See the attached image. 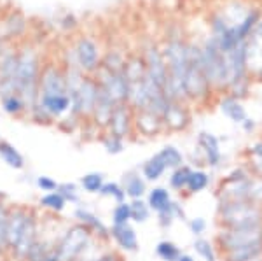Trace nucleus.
<instances>
[{
  "label": "nucleus",
  "instance_id": "obj_1",
  "mask_svg": "<svg viewBox=\"0 0 262 261\" xmlns=\"http://www.w3.org/2000/svg\"><path fill=\"white\" fill-rule=\"evenodd\" d=\"M42 63L39 53L32 46H23L18 49V69L12 79V91L21 95L30 112L32 107L37 105L39 100V77H40Z\"/></svg>",
  "mask_w": 262,
  "mask_h": 261
},
{
  "label": "nucleus",
  "instance_id": "obj_2",
  "mask_svg": "<svg viewBox=\"0 0 262 261\" xmlns=\"http://www.w3.org/2000/svg\"><path fill=\"white\" fill-rule=\"evenodd\" d=\"M221 228H245L262 225V207L252 202H221L217 205Z\"/></svg>",
  "mask_w": 262,
  "mask_h": 261
},
{
  "label": "nucleus",
  "instance_id": "obj_3",
  "mask_svg": "<svg viewBox=\"0 0 262 261\" xmlns=\"http://www.w3.org/2000/svg\"><path fill=\"white\" fill-rule=\"evenodd\" d=\"M103 46L91 33H82L75 39L72 46V54H74V62L67 63V65H75L81 69L86 75H95L101 67L103 60Z\"/></svg>",
  "mask_w": 262,
  "mask_h": 261
},
{
  "label": "nucleus",
  "instance_id": "obj_4",
  "mask_svg": "<svg viewBox=\"0 0 262 261\" xmlns=\"http://www.w3.org/2000/svg\"><path fill=\"white\" fill-rule=\"evenodd\" d=\"M93 238V231L88 226L77 225L70 226L65 231V235L61 237V240L54 246L56 256L60 261H79V258L82 256V252L88 249Z\"/></svg>",
  "mask_w": 262,
  "mask_h": 261
},
{
  "label": "nucleus",
  "instance_id": "obj_5",
  "mask_svg": "<svg viewBox=\"0 0 262 261\" xmlns=\"http://www.w3.org/2000/svg\"><path fill=\"white\" fill-rule=\"evenodd\" d=\"M215 244H217L221 254L239 249V247L262 244V225L245 226V228H221L215 235Z\"/></svg>",
  "mask_w": 262,
  "mask_h": 261
},
{
  "label": "nucleus",
  "instance_id": "obj_6",
  "mask_svg": "<svg viewBox=\"0 0 262 261\" xmlns=\"http://www.w3.org/2000/svg\"><path fill=\"white\" fill-rule=\"evenodd\" d=\"M98 81L95 75H84L82 83L75 91H72L70 96V116L75 119H90L91 112L95 109L96 98H98Z\"/></svg>",
  "mask_w": 262,
  "mask_h": 261
},
{
  "label": "nucleus",
  "instance_id": "obj_7",
  "mask_svg": "<svg viewBox=\"0 0 262 261\" xmlns=\"http://www.w3.org/2000/svg\"><path fill=\"white\" fill-rule=\"evenodd\" d=\"M95 79L98 81L100 88L105 91L116 104H128L129 96V81L126 77L124 70L121 72H108L105 69H98L95 74Z\"/></svg>",
  "mask_w": 262,
  "mask_h": 261
},
{
  "label": "nucleus",
  "instance_id": "obj_8",
  "mask_svg": "<svg viewBox=\"0 0 262 261\" xmlns=\"http://www.w3.org/2000/svg\"><path fill=\"white\" fill-rule=\"evenodd\" d=\"M51 95H69V86H67L65 69L54 63H46L42 65L39 77V96Z\"/></svg>",
  "mask_w": 262,
  "mask_h": 261
},
{
  "label": "nucleus",
  "instance_id": "obj_9",
  "mask_svg": "<svg viewBox=\"0 0 262 261\" xmlns=\"http://www.w3.org/2000/svg\"><path fill=\"white\" fill-rule=\"evenodd\" d=\"M105 133L119 137L122 140L135 135V111L128 104H117L114 107V112L107 128H105Z\"/></svg>",
  "mask_w": 262,
  "mask_h": 261
},
{
  "label": "nucleus",
  "instance_id": "obj_10",
  "mask_svg": "<svg viewBox=\"0 0 262 261\" xmlns=\"http://www.w3.org/2000/svg\"><path fill=\"white\" fill-rule=\"evenodd\" d=\"M142 56H143V62H145L147 77H150L156 84H159V86L163 88L168 79V67L163 58L161 46H159L158 42H150V44H147L145 48H143Z\"/></svg>",
  "mask_w": 262,
  "mask_h": 261
},
{
  "label": "nucleus",
  "instance_id": "obj_11",
  "mask_svg": "<svg viewBox=\"0 0 262 261\" xmlns=\"http://www.w3.org/2000/svg\"><path fill=\"white\" fill-rule=\"evenodd\" d=\"M161 119L166 132H185L192 123V109L189 104L170 102Z\"/></svg>",
  "mask_w": 262,
  "mask_h": 261
},
{
  "label": "nucleus",
  "instance_id": "obj_12",
  "mask_svg": "<svg viewBox=\"0 0 262 261\" xmlns=\"http://www.w3.org/2000/svg\"><path fill=\"white\" fill-rule=\"evenodd\" d=\"M28 30V18L23 11L12 9L7 14L0 16V39L9 44L14 39H21Z\"/></svg>",
  "mask_w": 262,
  "mask_h": 261
},
{
  "label": "nucleus",
  "instance_id": "obj_13",
  "mask_svg": "<svg viewBox=\"0 0 262 261\" xmlns=\"http://www.w3.org/2000/svg\"><path fill=\"white\" fill-rule=\"evenodd\" d=\"M196 147L203 154V162L206 167L217 168L222 163V149H221V140L219 137L212 132L201 130L196 137Z\"/></svg>",
  "mask_w": 262,
  "mask_h": 261
},
{
  "label": "nucleus",
  "instance_id": "obj_14",
  "mask_svg": "<svg viewBox=\"0 0 262 261\" xmlns=\"http://www.w3.org/2000/svg\"><path fill=\"white\" fill-rule=\"evenodd\" d=\"M166 132L161 116L154 114L150 111H137L135 112V133L140 137H158Z\"/></svg>",
  "mask_w": 262,
  "mask_h": 261
},
{
  "label": "nucleus",
  "instance_id": "obj_15",
  "mask_svg": "<svg viewBox=\"0 0 262 261\" xmlns=\"http://www.w3.org/2000/svg\"><path fill=\"white\" fill-rule=\"evenodd\" d=\"M37 240H39V228H37L35 216H33L30 210V214H28V217H27V223H25V228L21 231L19 240L16 244L14 249H12V254L18 259H25L32 247L35 246Z\"/></svg>",
  "mask_w": 262,
  "mask_h": 261
},
{
  "label": "nucleus",
  "instance_id": "obj_16",
  "mask_svg": "<svg viewBox=\"0 0 262 261\" xmlns=\"http://www.w3.org/2000/svg\"><path fill=\"white\" fill-rule=\"evenodd\" d=\"M100 86V84H98ZM116 102L105 93L103 90H98V98H96V104H95V109H93L91 112V117L90 121L93 123V126H96L98 130H101V133L105 132V128H107L108 121H111V116L114 112V107H116Z\"/></svg>",
  "mask_w": 262,
  "mask_h": 261
},
{
  "label": "nucleus",
  "instance_id": "obj_17",
  "mask_svg": "<svg viewBox=\"0 0 262 261\" xmlns=\"http://www.w3.org/2000/svg\"><path fill=\"white\" fill-rule=\"evenodd\" d=\"M30 214V210L25 207H14L9 209V219H7V233H6V244L7 249H14L16 244H18L21 231L25 228V223H27V217Z\"/></svg>",
  "mask_w": 262,
  "mask_h": 261
},
{
  "label": "nucleus",
  "instance_id": "obj_18",
  "mask_svg": "<svg viewBox=\"0 0 262 261\" xmlns=\"http://www.w3.org/2000/svg\"><path fill=\"white\" fill-rule=\"evenodd\" d=\"M217 105H219V111H221L222 114L234 125H242L243 121L248 117L247 107L243 105L242 100L234 98V96H231L227 93L219 95Z\"/></svg>",
  "mask_w": 262,
  "mask_h": 261
},
{
  "label": "nucleus",
  "instance_id": "obj_19",
  "mask_svg": "<svg viewBox=\"0 0 262 261\" xmlns=\"http://www.w3.org/2000/svg\"><path fill=\"white\" fill-rule=\"evenodd\" d=\"M111 238H114V242L117 244V247L121 251L124 252L138 251V237H137V231L131 226V223H128V225H112Z\"/></svg>",
  "mask_w": 262,
  "mask_h": 261
},
{
  "label": "nucleus",
  "instance_id": "obj_20",
  "mask_svg": "<svg viewBox=\"0 0 262 261\" xmlns=\"http://www.w3.org/2000/svg\"><path fill=\"white\" fill-rule=\"evenodd\" d=\"M74 216L81 225L88 226V228L93 231V235H98L100 238H111V228H108L95 212L88 210L86 207H77Z\"/></svg>",
  "mask_w": 262,
  "mask_h": 261
},
{
  "label": "nucleus",
  "instance_id": "obj_21",
  "mask_svg": "<svg viewBox=\"0 0 262 261\" xmlns=\"http://www.w3.org/2000/svg\"><path fill=\"white\" fill-rule=\"evenodd\" d=\"M122 189L126 193V198L129 200H138L143 198V195L147 193V180L142 177V174L138 172H128L122 177Z\"/></svg>",
  "mask_w": 262,
  "mask_h": 261
},
{
  "label": "nucleus",
  "instance_id": "obj_22",
  "mask_svg": "<svg viewBox=\"0 0 262 261\" xmlns=\"http://www.w3.org/2000/svg\"><path fill=\"white\" fill-rule=\"evenodd\" d=\"M124 74L129 83L142 81V79L145 77L147 69H145V62H143L142 53L128 54V60H126V65H124Z\"/></svg>",
  "mask_w": 262,
  "mask_h": 261
},
{
  "label": "nucleus",
  "instance_id": "obj_23",
  "mask_svg": "<svg viewBox=\"0 0 262 261\" xmlns=\"http://www.w3.org/2000/svg\"><path fill=\"white\" fill-rule=\"evenodd\" d=\"M0 158H2V162L6 163L7 167L14 168V170H21V168H25L23 154H21L19 151L11 144V142L2 140V138H0Z\"/></svg>",
  "mask_w": 262,
  "mask_h": 261
},
{
  "label": "nucleus",
  "instance_id": "obj_24",
  "mask_svg": "<svg viewBox=\"0 0 262 261\" xmlns=\"http://www.w3.org/2000/svg\"><path fill=\"white\" fill-rule=\"evenodd\" d=\"M212 183V177L206 170L203 168H192L191 175H189V180H187V186H185V193L189 195H198V193L205 191L206 188L210 186Z\"/></svg>",
  "mask_w": 262,
  "mask_h": 261
},
{
  "label": "nucleus",
  "instance_id": "obj_25",
  "mask_svg": "<svg viewBox=\"0 0 262 261\" xmlns=\"http://www.w3.org/2000/svg\"><path fill=\"white\" fill-rule=\"evenodd\" d=\"M147 205H149L150 210L154 212H161L163 209L168 207V204L171 202V195L168 191V188L163 186H156L152 188L150 191H147Z\"/></svg>",
  "mask_w": 262,
  "mask_h": 261
},
{
  "label": "nucleus",
  "instance_id": "obj_26",
  "mask_svg": "<svg viewBox=\"0 0 262 261\" xmlns=\"http://www.w3.org/2000/svg\"><path fill=\"white\" fill-rule=\"evenodd\" d=\"M177 219H185V210L179 204V202H170L166 209H163L161 212H158V223L161 228H170V226Z\"/></svg>",
  "mask_w": 262,
  "mask_h": 261
},
{
  "label": "nucleus",
  "instance_id": "obj_27",
  "mask_svg": "<svg viewBox=\"0 0 262 261\" xmlns=\"http://www.w3.org/2000/svg\"><path fill=\"white\" fill-rule=\"evenodd\" d=\"M126 60H128V53L119 51V49H107L103 53L101 69L108 70V72H121L124 70Z\"/></svg>",
  "mask_w": 262,
  "mask_h": 261
},
{
  "label": "nucleus",
  "instance_id": "obj_28",
  "mask_svg": "<svg viewBox=\"0 0 262 261\" xmlns=\"http://www.w3.org/2000/svg\"><path fill=\"white\" fill-rule=\"evenodd\" d=\"M164 172H166V165L161 162V158L158 154H154L142 165V177L145 180H150V183H156V180L161 179Z\"/></svg>",
  "mask_w": 262,
  "mask_h": 261
},
{
  "label": "nucleus",
  "instance_id": "obj_29",
  "mask_svg": "<svg viewBox=\"0 0 262 261\" xmlns=\"http://www.w3.org/2000/svg\"><path fill=\"white\" fill-rule=\"evenodd\" d=\"M161 162L166 165V170H175L182 165H185V158H184V153L180 149H177L175 146H164L159 153H156Z\"/></svg>",
  "mask_w": 262,
  "mask_h": 261
},
{
  "label": "nucleus",
  "instance_id": "obj_30",
  "mask_svg": "<svg viewBox=\"0 0 262 261\" xmlns=\"http://www.w3.org/2000/svg\"><path fill=\"white\" fill-rule=\"evenodd\" d=\"M253 83H255V81H253L252 75H247V77H239V79H236V81H232L229 84V88L226 90V93L243 102L245 98H248V96H250Z\"/></svg>",
  "mask_w": 262,
  "mask_h": 261
},
{
  "label": "nucleus",
  "instance_id": "obj_31",
  "mask_svg": "<svg viewBox=\"0 0 262 261\" xmlns=\"http://www.w3.org/2000/svg\"><path fill=\"white\" fill-rule=\"evenodd\" d=\"M245 163L253 174L262 175V138H257L247 147V162Z\"/></svg>",
  "mask_w": 262,
  "mask_h": 261
},
{
  "label": "nucleus",
  "instance_id": "obj_32",
  "mask_svg": "<svg viewBox=\"0 0 262 261\" xmlns=\"http://www.w3.org/2000/svg\"><path fill=\"white\" fill-rule=\"evenodd\" d=\"M0 104H2L4 112L11 116H21L23 112H27V104L25 100L21 98V95L18 93H9V95H4L0 96Z\"/></svg>",
  "mask_w": 262,
  "mask_h": 261
},
{
  "label": "nucleus",
  "instance_id": "obj_33",
  "mask_svg": "<svg viewBox=\"0 0 262 261\" xmlns=\"http://www.w3.org/2000/svg\"><path fill=\"white\" fill-rule=\"evenodd\" d=\"M262 254V244H255V246H247V247H239L234 251H227L222 252V261H243L253 256Z\"/></svg>",
  "mask_w": 262,
  "mask_h": 261
},
{
  "label": "nucleus",
  "instance_id": "obj_34",
  "mask_svg": "<svg viewBox=\"0 0 262 261\" xmlns=\"http://www.w3.org/2000/svg\"><path fill=\"white\" fill-rule=\"evenodd\" d=\"M192 172V167L191 165H182L175 170H171L170 174V188L175 189V191H185V186H187V180H189V175Z\"/></svg>",
  "mask_w": 262,
  "mask_h": 261
},
{
  "label": "nucleus",
  "instance_id": "obj_35",
  "mask_svg": "<svg viewBox=\"0 0 262 261\" xmlns=\"http://www.w3.org/2000/svg\"><path fill=\"white\" fill-rule=\"evenodd\" d=\"M192 249L196 251V254L200 256L203 261H217V249L215 244L210 242L208 238L196 237L192 244Z\"/></svg>",
  "mask_w": 262,
  "mask_h": 261
},
{
  "label": "nucleus",
  "instance_id": "obj_36",
  "mask_svg": "<svg viewBox=\"0 0 262 261\" xmlns=\"http://www.w3.org/2000/svg\"><path fill=\"white\" fill-rule=\"evenodd\" d=\"M247 202L262 207V175H257L253 172L247 180Z\"/></svg>",
  "mask_w": 262,
  "mask_h": 261
},
{
  "label": "nucleus",
  "instance_id": "obj_37",
  "mask_svg": "<svg viewBox=\"0 0 262 261\" xmlns=\"http://www.w3.org/2000/svg\"><path fill=\"white\" fill-rule=\"evenodd\" d=\"M156 254L158 258H161L163 261H179L182 256L180 247L171 240H161L156 246Z\"/></svg>",
  "mask_w": 262,
  "mask_h": 261
},
{
  "label": "nucleus",
  "instance_id": "obj_38",
  "mask_svg": "<svg viewBox=\"0 0 262 261\" xmlns=\"http://www.w3.org/2000/svg\"><path fill=\"white\" fill-rule=\"evenodd\" d=\"M39 205H40V207H44V209L53 210V212H63L65 207H67V200L63 198L61 193L51 191V193H46L44 196H40Z\"/></svg>",
  "mask_w": 262,
  "mask_h": 261
},
{
  "label": "nucleus",
  "instance_id": "obj_39",
  "mask_svg": "<svg viewBox=\"0 0 262 261\" xmlns=\"http://www.w3.org/2000/svg\"><path fill=\"white\" fill-rule=\"evenodd\" d=\"M103 184H105V175L101 172H90V174L81 177V186L88 193H100Z\"/></svg>",
  "mask_w": 262,
  "mask_h": 261
},
{
  "label": "nucleus",
  "instance_id": "obj_40",
  "mask_svg": "<svg viewBox=\"0 0 262 261\" xmlns=\"http://www.w3.org/2000/svg\"><path fill=\"white\" fill-rule=\"evenodd\" d=\"M129 209H131V221H135V223H145L150 217V212H152L143 198L131 200Z\"/></svg>",
  "mask_w": 262,
  "mask_h": 261
},
{
  "label": "nucleus",
  "instance_id": "obj_41",
  "mask_svg": "<svg viewBox=\"0 0 262 261\" xmlns=\"http://www.w3.org/2000/svg\"><path fill=\"white\" fill-rule=\"evenodd\" d=\"M98 195L101 196H107V198H114L117 202V204H122V202H126V193L124 189L119 183H114V180H105V184L101 186L100 193Z\"/></svg>",
  "mask_w": 262,
  "mask_h": 261
},
{
  "label": "nucleus",
  "instance_id": "obj_42",
  "mask_svg": "<svg viewBox=\"0 0 262 261\" xmlns=\"http://www.w3.org/2000/svg\"><path fill=\"white\" fill-rule=\"evenodd\" d=\"M131 223V209L129 202H122L117 204L112 212V225H128Z\"/></svg>",
  "mask_w": 262,
  "mask_h": 261
},
{
  "label": "nucleus",
  "instance_id": "obj_43",
  "mask_svg": "<svg viewBox=\"0 0 262 261\" xmlns=\"http://www.w3.org/2000/svg\"><path fill=\"white\" fill-rule=\"evenodd\" d=\"M101 144H103L105 151L108 154H121L124 151V140L119 137L108 135V133L103 132V137H101Z\"/></svg>",
  "mask_w": 262,
  "mask_h": 261
},
{
  "label": "nucleus",
  "instance_id": "obj_44",
  "mask_svg": "<svg viewBox=\"0 0 262 261\" xmlns=\"http://www.w3.org/2000/svg\"><path fill=\"white\" fill-rule=\"evenodd\" d=\"M58 193H61L63 198L67 200V204H77L79 202V188L75 183H61L58 184Z\"/></svg>",
  "mask_w": 262,
  "mask_h": 261
},
{
  "label": "nucleus",
  "instance_id": "obj_45",
  "mask_svg": "<svg viewBox=\"0 0 262 261\" xmlns=\"http://www.w3.org/2000/svg\"><path fill=\"white\" fill-rule=\"evenodd\" d=\"M7 219H9V209L4 202H0V251L6 249V233H7Z\"/></svg>",
  "mask_w": 262,
  "mask_h": 261
},
{
  "label": "nucleus",
  "instance_id": "obj_46",
  "mask_svg": "<svg viewBox=\"0 0 262 261\" xmlns=\"http://www.w3.org/2000/svg\"><path fill=\"white\" fill-rule=\"evenodd\" d=\"M35 184H37V188L40 189V191H56L58 189V183L54 180L53 177H49V175H39L35 180Z\"/></svg>",
  "mask_w": 262,
  "mask_h": 261
},
{
  "label": "nucleus",
  "instance_id": "obj_47",
  "mask_svg": "<svg viewBox=\"0 0 262 261\" xmlns=\"http://www.w3.org/2000/svg\"><path fill=\"white\" fill-rule=\"evenodd\" d=\"M189 230H191L194 237H201L206 230V221L203 217H194V219L189 221Z\"/></svg>",
  "mask_w": 262,
  "mask_h": 261
},
{
  "label": "nucleus",
  "instance_id": "obj_48",
  "mask_svg": "<svg viewBox=\"0 0 262 261\" xmlns=\"http://www.w3.org/2000/svg\"><path fill=\"white\" fill-rule=\"evenodd\" d=\"M77 18H75L72 12H67L65 14V18L61 19V27L65 28V30H75L77 28Z\"/></svg>",
  "mask_w": 262,
  "mask_h": 261
},
{
  "label": "nucleus",
  "instance_id": "obj_49",
  "mask_svg": "<svg viewBox=\"0 0 262 261\" xmlns=\"http://www.w3.org/2000/svg\"><path fill=\"white\" fill-rule=\"evenodd\" d=\"M239 126H242V130H243L245 133H248V135H252V133L257 130V121H255V119H252V117L248 116L247 119H245L243 123L239 125Z\"/></svg>",
  "mask_w": 262,
  "mask_h": 261
},
{
  "label": "nucleus",
  "instance_id": "obj_50",
  "mask_svg": "<svg viewBox=\"0 0 262 261\" xmlns=\"http://www.w3.org/2000/svg\"><path fill=\"white\" fill-rule=\"evenodd\" d=\"M93 261H121V259H119V256H117L116 252H107V254H101L100 258H96Z\"/></svg>",
  "mask_w": 262,
  "mask_h": 261
},
{
  "label": "nucleus",
  "instance_id": "obj_51",
  "mask_svg": "<svg viewBox=\"0 0 262 261\" xmlns=\"http://www.w3.org/2000/svg\"><path fill=\"white\" fill-rule=\"evenodd\" d=\"M42 261H60V259H58V256H56V251H54V247L44 256V259H42Z\"/></svg>",
  "mask_w": 262,
  "mask_h": 261
},
{
  "label": "nucleus",
  "instance_id": "obj_52",
  "mask_svg": "<svg viewBox=\"0 0 262 261\" xmlns=\"http://www.w3.org/2000/svg\"><path fill=\"white\" fill-rule=\"evenodd\" d=\"M179 261H196V259H194L191 254H184V252H182V256L179 258Z\"/></svg>",
  "mask_w": 262,
  "mask_h": 261
},
{
  "label": "nucleus",
  "instance_id": "obj_53",
  "mask_svg": "<svg viewBox=\"0 0 262 261\" xmlns=\"http://www.w3.org/2000/svg\"><path fill=\"white\" fill-rule=\"evenodd\" d=\"M243 261H262V254L253 256V258H248V259H243Z\"/></svg>",
  "mask_w": 262,
  "mask_h": 261
},
{
  "label": "nucleus",
  "instance_id": "obj_54",
  "mask_svg": "<svg viewBox=\"0 0 262 261\" xmlns=\"http://www.w3.org/2000/svg\"><path fill=\"white\" fill-rule=\"evenodd\" d=\"M4 48H6V42L0 39V56H2V53H4Z\"/></svg>",
  "mask_w": 262,
  "mask_h": 261
},
{
  "label": "nucleus",
  "instance_id": "obj_55",
  "mask_svg": "<svg viewBox=\"0 0 262 261\" xmlns=\"http://www.w3.org/2000/svg\"><path fill=\"white\" fill-rule=\"evenodd\" d=\"M79 261H81V259H79Z\"/></svg>",
  "mask_w": 262,
  "mask_h": 261
}]
</instances>
